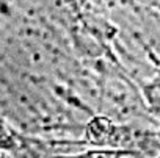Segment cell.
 I'll list each match as a JSON object with an SVG mask.
<instances>
[{"instance_id": "6da1fadb", "label": "cell", "mask_w": 160, "mask_h": 158, "mask_svg": "<svg viewBox=\"0 0 160 158\" xmlns=\"http://www.w3.org/2000/svg\"><path fill=\"white\" fill-rule=\"evenodd\" d=\"M124 156L138 158L133 153L118 150V149H110V147H90L87 150H80L78 153L66 155V156H60V158H124Z\"/></svg>"}]
</instances>
